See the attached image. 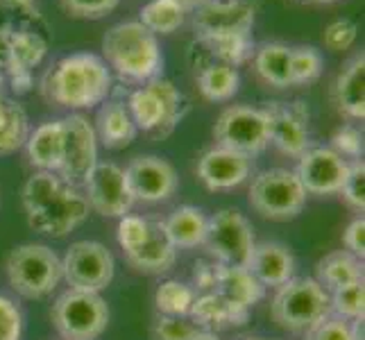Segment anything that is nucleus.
<instances>
[{
	"mask_svg": "<svg viewBox=\"0 0 365 340\" xmlns=\"http://www.w3.org/2000/svg\"><path fill=\"white\" fill-rule=\"evenodd\" d=\"M28 225L34 232L64 238L86 222L91 207L84 191L64 182L57 172H32L21 191Z\"/></svg>",
	"mask_w": 365,
	"mask_h": 340,
	"instance_id": "1",
	"label": "nucleus"
},
{
	"mask_svg": "<svg viewBox=\"0 0 365 340\" xmlns=\"http://www.w3.org/2000/svg\"><path fill=\"white\" fill-rule=\"evenodd\" d=\"M43 96L71 111L93 109L103 105L111 93V71L103 57L91 53H75L61 57L48 71Z\"/></svg>",
	"mask_w": 365,
	"mask_h": 340,
	"instance_id": "2",
	"label": "nucleus"
},
{
	"mask_svg": "<svg viewBox=\"0 0 365 340\" xmlns=\"http://www.w3.org/2000/svg\"><path fill=\"white\" fill-rule=\"evenodd\" d=\"M105 64L130 82H150L161 75L163 55L159 39L138 21L111 25L103 36Z\"/></svg>",
	"mask_w": 365,
	"mask_h": 340,
	"instance_id": "3",
	"label": "nucleus"
},
{
	"mask_svg": "<svg viewBox=\"0 0 365 340\" xmlns=\"http://www.w3.org/2000/svg\"><path fill=\"white\" fill-rule=\"evenodd\" d=\"M270 316L279 329L307 338L327 316H331L329 293L313 277H293L274 288Z\"/></svg>",
	"mask_w": 365,
	"mask_h": 340,
	"instance_id": "4",
	"label": "nucleus"
},
{
	"mask_svg": "<svg viewBox=\"0 0 365 340\" xmlns=\"http://www.w3.org/2000/svg\"><path fill=\"white\" fill-rule=\"evenodd\" d=\"M5 274L11 291L25 299H43L64 282L61 257L43 243H23L7 254Z\"/></svg>",
	"mask_w": 365,
	"mask_h": 340,
	"instance_id": "5",
	"label": "nucleus"
},
{
	"mask_svg": "<svg viewBox=\"0 0 365 340\" xmlns=\"http://www.w3.org/2000/svg\"><path fill=\"white\" fill-rule=\"evenodd\" d=\"M125 105L136 130L153 134L155 138L168 136L186 111V100L180 89L161 75L132 91Z\"/></svg>",
	"mask_w": 365,
	"mask_h": 340,
	"instance_id": "6",
	"label": "nucleus"
},
{
	"mask_svg": "<svg viewBox=\"0 0 365 340\" xmlns=\"http://www.w3.org/2000/svg\"><path fill=\"white\" fill-rule=\"evenodd\" d=\"M307 197L304 186L291 168H268L257 172L247 191L252 211L272 222L295 220L304 211Z\"/></svg>",
	"mask_w": 365,
	"mask_h": 340,
	"instance_id": "7",
	"label": "nucleus"
},
{
	"mask_svg": "<svg viewBox=\"0 0 365 340\" xmlns=\"http://www.w3.org/2000/svg\"><path fill=\"white\" fill-rule=\"evenodd\" d=\"M50 322L61 340H98L109 326V306L100 293L68 288L55 299Z\"/></svg>",
	"mask_w": 365,
	"mask_h": 340,
	"instance_id": "8",
	"label": "nucleus"
},
{
	"mask_svg": "<svg viewBox=\"0 0 365 340\" xmlns=\"http://www.w3.org/2000/svg\"><path fill=\"white\" fill-rule=\"evenodd\" d=\"M257 245L255 227L238 209H220L209 216V232L205 247L220 266L247 268V261Z\"/></svg>",
	"mask_w": 365,
	"mask_h": 340,
	"instance_id": "9",
	"label": "nucleus"
},
{
	"mask_svg": "<svg viewBox=\"0 0 365 340\" xmlns=\"http://www.w3.org/2000/svg\"><path fill=\"white\" fill-rule=\"evenodd\" d=\"M216 145L230 148L234 153L257 157L270 145L268 118L261 107L232 105L220 111L213 125Z\"/></svg>",
	"mask_w": 365,
	"mask_h": 340,
	"instance_id": "10",
	"label": "nucleus"
},
{
	"mask_svg": "<svg viewBox=\"0 0 365 340\" xmlns=\"http://www.w3.org/2000/svg\"><path fill=\"white\" fill-rule=\"evenodd\" d=\"M61 272L64 282L75 291L103 293L114 282L116 261L107 245L98 241H78L61 257Z\"/></svg>",
	"mask_w": 365,
	"mask_h": 340,
	"instance_id": "11",
	"label": "nucleus"
},
{
	"mask_svg": "<svg viewBox=\"0 0 365 340\" xmlns=\"http://www.w3.org/2000/svg\"><path fill=\"white\" fill-rule=\"evenodd\" d=\"M61 125H64V159L57 175L64 182L82 188L100 161L93 123L84 113L71 111L61 118Z\"/></svg>",
	"mask_w": 365,
	"mask_h": 340,
	"instance_id": "12",
	"label": "nucleus"
},
{
	"mask_svg": "<svg viewBox=\"0 0 365 340\" xmlns=\"http://www.w3.org/2000/svg\"><path fill=\"white\" fill-rule=\"evenodd\" d=\"M91 211L103 218H123L136 205L130 193L125 170L114 161H98V166L82 186Z\"/></svg>",
	"mask_w": 365,
	"mask_h": 340,
	"instance_id": "13",
	"label": "nucleus"
},
{
	"mask_svg": "<svg viewBox=\"0 0 365 340\" xmlns=\"http://www.w3.org/2000/svg\"><path fill=\"white\" fill-rule=\"evenodd\" d=\"M123 170L134 202H143V205L166 202L180 188V177L175 166L157 155L134 157L128 163V168Z\"/></svg>",
	"mask_w": 365,
	"mask_h": 340,
	"instance_id": "14",
	"label": "nucleus"
},
{
	"mask_svg": "<svg viewBox=\"0 0 365 340\" xmlns=\"http://www.w3.org/2000/svg\"><path fill=\"white\" fill-rule=\"evenodd\" d=\"M268 118L270 143L282 155L299 159L311 148L309 134V107L302 100L295 103H266L261 107Z\"/></svg>",
	"mask_w": 365,
	"mask_h": 340,
	"instance_id": "15",
	"label": "nucleus"
},
{
	"mask_svg": "<svg viewBox=\"0 0 365 340\" xmlns=\"http://www.w3.org/2000/svg\"><path fill=\"white\" fill-rule=\"evenodd\" d=\"M349 161L343 159L331 148H309L304 155L297 159L295 175L304 186L307 195L329 197L338 195L347 177Z\"/></svg>",
	"mask_w": 365,
	"mask_h": 340,
	"instance_id": "16",
	"label": "nucleus"
},
{
	"mask_svg": "<svg viewBox=\"0 0 365 340\" xmlns=\"http://www.w3.org/2000/svg\"><path fill=\"white\" fill-rule=\"evenodd\" d=\"M195 175L211 193L234 191L252 177V157L222 145H213L197 159Z\"/></svg>",
	"mask_w": 365,
	"mask_h": 340,
	"instance_id": "17",
	"label": "nucleus"
},
{
	"mask_svg": "<svg viewBox=\"0 0 365 340\" xmlns=\"http://www.w3.org/2000/svg\"><path fill=\"white\" fill-rule=\"evenodd\" d=\"M257 7L247 0H207L193 11L197 36L245 34L252 32Z\"/></svg>",
	"mask_w": 365,
	"mask_h": 340,
	"instance_id": "18",
	"label": "nucleus"
},
{
	"mask_svg": "<svg viewBox=\"0 0 365 340\" xmlns=\"http://www.w3.org/2000/svg\"><path fill=\"white\" fill-rule=\"evenodd\" d=\"M295 257L284 243L261 241L247 261V270L263 288H279L295 277Z\"/></svg>",
	"mask_w": 365,
	"mask_h": 340,
	"instance_id": "19",
	"label": "nucleus"
},
{
	"mask_svg": "<svg viewBox=\"0 0 365 340\" xmlns=\"http://www.w3.org/2000/svg\"><path fill=\"white\" fill-rule=\"evenodd\" d=\"M336 109L351 120L365 118V55L363 50L351 57L345 68L338 73L331 86Z\"/></svg>",
	"mask_w": 365,
	"mask_h": 340,
	"instance_id": "20",
	"label": "nucleus"
},
{
	"mask_svg": "<svg viewBox=\"0 0 365 340\" xmlns=\"http://www.w3.org/2000/svg\"><path fill=\"white\" fill-rule=\"evenodd\" d=\"M125 261L130 263V268L143 274H168L175 263H178V249L168 241L166 232H163L161 220H153V232H150L148 241L125 254Z\"/></svg>",
	"mask_w": 365,
	"mask_h": 340,
	"instance_id": "21",
	"label": "nucleus"
},
{
	"mask_svg": "<svg viewBox=\"0 0 365 340\" xmlns=\"http://www.w3.org/2000/svg\"><path fill=\"white\" fill-rule=\"evenodd\" d=\"M25 155L30 166L43 172H57L64 159V125L61 118L41 123L25 141Z\"/></svg>",
	"mask_w": 365,
	"mask_h": 340,
	"instance_id": "22",
	"label": "nucleus"
},
{
	"mask_svg": "<svg viewBox=\"0 0 365 340\" xmlns=\"http://www.w3.org/2000/svg\"><path fill=\"white\" fill-rule=\"evenodd\" d=\"M93 130L98 136V143H103L109 150L128 148L138 130L128 111V105L123 100H105L98 109V116L93 123Z\"/></svg>",
	"mask_w": 365,
	"mask_h": 340,
	"instance_id": "23",
	"label": "nucleus"
},
{
	"mask_svg": "<svg viewBox=\"0 0 365 340\" xmlns=\"http://www.w3.org/2000/svg\"><path fill=\"white\" fill-rule=\"evenodd\" d=\"M163 232L175 249H195L205 247L209 232V216L193 205H182L175 209L166 220H161Z\"/></svg>",
	"mask_w": 365,
	"mask_h": 340,
	"instance_id": "24",
	"label": "nucleus"
},
{
	"mask_svg": "<svg viewBox=\"0 0 365 340\" xmlns=\"http://www.w3.org/2000/svg\"><path fill=\"white\" fill-rule=\"evenodd\" d=\"M213 293L220 295L225 302H230L232 306L250 313L266 295V288L252 277L247 268L220 266L218 263V279Z\"/></svg>",
	"mask_w": 365,
	"mask_h": 340,
	"instance_id": "25",
	"label": "nucleus"
},
{
	"mask_svg": "<svg viewBox=\"0 0 365 340\" xmlns=\"http://www.w3.org/2000/svg\"><path fill=\"white\" fill-rule=\"evenodd\" d=\"M191 318L202 331L216 334L220 329H232V326H241L247 322L250 313L232 306L216 293H200L195 297V304L191 309Z\"/></svg>",
	"mask_w": 365,
	"mask_h": 340,
	"instance_id": "26",
	"label": "nucleus"
},
{
	"mask_svg": "<svg viewBox=\"0 0 365 340\" xmlns=\"http://www.w3.org/2000/svg\"><path fill=\"white\" fill-rule=\"evenodd\" d=\"M327 293H334L338 288L365 282L363 259L354 257L347 249H336L322 257L316 266V277H313Z\"/></svg>",
	"mask_w": 365,
	"mask_h": 340,
	"instance_id": "27",
	"label": "nucleus"
},
{
	"mask_svg": "<svg viewBox=\"0 0 365 340\" xmlns=\"http://www.w3.org/2000/svg\"><path fill=\"white\" fill-rule=\"evenodd\" d=\"M255 71L259 78L274 86V89H288L293 86V75H291V46L279 43V41H268L261 43L255 55Z\"/></svg>",
	"mask_w": 365,
	"mask_h": 340,
	"instance_id": "28",
	"label": "nucleus"
},
{
	"mask_svg": "<svg viewBox=\"0 0 365 340\" xmlns=\"http://www.w3.org/2000/svg\"><path fill=\"white\" fill-rule=\"evenodd\" d=\"M197 89L209 103H230L241 89V75L234 66L209 61L197 73Z\"/></svg>",
	"mask_w": 365,
	"mask_h": 340,
	"instance_id": "29",
	"label": "nucleus"
},
{
	"mask_svg": "<svg viewBox=\"0 0 365 340\" xmlns=\"http://www.w3.org/2000/svg\"><path fill=\"white\" fill-rule=\"evenodd\" d=\"M197 46H202L213 61L227 66H241L255 55V39L252 32L245 34H220V36H197Z\"/></svg>",
	"mask_w": 365,
	"mask_h": 340,
	"instance_id": "30",
	"label": "nucleus"
},
{
	"mask_svg": "<svg viewBox=\"0 0 365 340\" xmlns=\"http://www.w3.org/2000/svg\"><path fill=\"white\" fill-rule=\"evenodd\" d=\"M30 118L14 100H0V157L16 155L30 136Z\"/></svg>",
	"mask_w": 365,
	"mask_h": 340,
	"instance_id": "31",
	"label": "nucleus"
},
{
	"mask_svg": "<svg viewBox=\"0 0 365 340\" xmlns=\"http://www.w3.org/2000/svg\"><path fill=\"white\" fill-rule=\"evenodd\" d=\"M195 288L180 279H163L155 291V309L159 316L188 318L195 304Z\"/></svg>",
	"mask_w": 365,
	"mask_h": 340,
	"instance_id": "32",
	"label": "nucleus"
},
{
	"mask_svg": "<svg viewBox=\"0 0 365 340\" xmlns=\"http://www.w3.org/2000/svg\"><path fill=\"white\" fill-rule=\"evenodd\" d=\"M186 21V11L178 0H150L143 5L138 23L148 28L155 36L157 34H173L180 30Z\"/></svg>",
	"mask_w": 365,
	"mask_h": 340,
	"instance_id": "33",
	"label": "nucleus"
},
{
	"mask_svg": "<svg viewBox=\"0 0 365 340\" xmlns=\"http://www.w3.org/2000/svg\"><path fill=\"white\" fill-rule=\"evenodd\" d=\"M11 43V61L9 66L32 71L34 66H39L43 57L48 55V43L41 34L30 32V30H19L9 34ZM7 66V68H9Z\"/></svg>",
	"mask_w": 365,
	"mask_h": 340,
	"instance_id": "34",
	"label": "nucleus"
},
{
	"mask_svg": "<svg viewBox=\"0 0 365 340\" xmlns=\"http://www.w3.org/2000/svg\"><path fill=\"white\" fill-rule=\"evenodd\" d=\"M324 68L322 53L313 46H295L291 48V75L293 86L313 84Z\"/></svg>",
	"mask_w": 365,
	"mask_h": 340,
	"instance_id": "35",
	"label": "nucleus"
},
{
	"mask_svg": "<svg viewBox=\"0 0 365 340\" xmlns=\"http://www.w3.org/2000/svg\"><path fill=\"white\" fill-rule=\"evenodd\" d=\"M331 313L345 320H363L365 316V282H356L329 293Z\"/></svg>",
	"mask_w": 365,
	"mask_h": 340,
	"instance_id": "36",
	"label": "nucleus"
},
{
	"mask_svg": "<svg viewBox=\"0 0 365 340\" xmlns=\"http://www.w3.org/2000/svg\"><path fill=\"white\" fill-rule=\"evenodd\" d=\"M307 340H363V320H345L341 316H327Z\"/></svg>",
	"mask_w": 365,
	"mask_h": 340,
	"instance_id": "37",
	"label": "nucleus"
},
{
	"mask_svg": "<svg viewBox=\"0 0 365 340\" xmlns=\"http://www.w3.org/2000/svg\"><path fill=\"white\" fill-rule=\"evenodd\" d=\"M202 334V329L191 318H173V316H159L150 326L153 340H193Z\"/></svg>",
	"mask_w": 365,
	"mask_h": 340,
	"instance_id": "38",
	"label": "nucleus"
},
{
	"mask_svg": "<svg viewBox=\"0 0 365 340\" xmlns=\"http://www.w3.org/2000/svg\"><path fill=\"white\" fill-rule=\"evenodd\" d=\"M150 232H153V220L143 218V216H134V213H128V216L118 218V227H116V238H118V245L123 247V252H128L141 247Z\"/></svg>",
	"mask_w": 365,
	"mask_h": 340,
	"instance_id": "39",
	"label": "nucleus"
},
{
	"mask_svg": "<svg viewBox=\"0 0 365 340\" xmlns=\"http://www.w3.org/2000/svg\"><path fill=\"white\" fill-rule=\"evenodd\" d=\"M338 195H343L345 205L351 211H356L359 216L365 211V163H363V159L349 161L347 177H345L343 188Z\"/></svg>",
	"mask_w": 365,
	"mask_h": 340,
	"instance_id": "40",
	"label": "nucleus"
},
{
	"mask_svg": "<svg viewBox=\"0 0 365 340\" xmlns=\"http://www.w3.org/2000/svg\"><path fill=\"white\" fill-rule=\"evenodd\" d=\"M331 150L347 161L363 159V150H365L363 130L354 123L341 125V128H338L331 136Z\"/></svg>",
	"mask_w": 365,
	"mask_h": 340,
	"instance_id": "41",
	"label": "nucleus"
},
{
	"mask_svg": "<svg viewBox=\"0 0 365 340\" xmlns=\"http://www.w3.org/2000/svg\"><path fill=\"white\" fill-rule=\"evenodd\" d=\"M356 36H359V28H356L354 21L336 19L324 28L322 41H324L327 48L334 50V53H343V50H349L351 46H354Z\"/></svg>",
	"mask_w": 365,
	"mask_h": 340,
	"instance_id": "42",
	"label": "nucleus"
},
{
	"mask_svg": "<svg viewBox=\"0 0 365 340\" xmlns=\"http://www.w3.org/2000/svg\"><path fill=\"white\" fill-rule=\"evenodd\" d=\"M25 318L14 299L0 295V340H23Z\"/></svg>",
	"mask_w": 365,
	"mask_h": 340,
	"instance_id": "43",
	"label": "nucleus"
},
{
	"mask_svg": "<svg viewBox=\"0 0 365 340\" xmlns=\"http://www.w3.org/2000/svg\"><path fill=\"white\" fill-rule=\"evenodd\" d=\"M120 0H61L71 16L78 19H103L118 7Z\"/></svg>",
	"mask_w": 365,
	"mask_h": 340,
	"instance_id": "44",
	"label": "nucleus"
},
{
	"mask_svg": "<svg viewBox=\"0 0 365 340\" xmlns=\"http://www.w3.org/2000/svg\"><path fill=\"white\" fill-rule=\"evenodd\" d=\"M343 247L359 259L365 257V218H363V213L356 216L354 220H349V225L345 227Z\"/></svg>",
	"mask_w": 365,
	"mask_h": 340,
	"instance_id": "45",
	"label": "nucleus"
},
{
	"mask_svg": "<svg viewBox=\"0 0 365 340\" xmlns=\"http://www.w3.org/2000/svg\"><path fill=\"white\" fill-rule=\"evenodd\" d=\"M216 279H218V263L216 261H200L195 263V270H193V288L195 293H213L216 288Z\"/></svg>",
	"mask_w": 365,
	"mask_h": 340,
	"instance_id": "46",
	"label": "nucleus"
},
{
	"mask_svg": "<svg viewBox=\"0 0 365 340\" xmlns=\"http://www.w3.org/2000/svg\"><path fill=\"white\" fill-rule=\"evenodd\" d=\"M5 73H7V78H9L11 89H14L16 93H28L32 89V71L9 66Z\"/></svg>",
	"mask_w": 365,
	"mask_h": 340,
	"instance_id": "47",
	"label": "nucleus"
},
{
	"mask_svg": "<svg viewBox=\"0 0 365 340\" xmlns=\"http://www.w3.org/2000/svg\"><path fill=\"white\" fill-rule=\"evenodd\" d=\"M9 28H0V71H7L11 61V43H9Z\"/></svg>",
	"mask_w": 365,
	"mask_h": 340,
	"instance_id": "48",
	"label": "nucleus"
},
{
	"mask_svg": "<svg viewBox=\"0 0 365 340\" xmlns=\"http://www.w3.org/2000/svg\"><path fill=\"white\" fill-rule=\"evenodd\" d=\"M178 3L184 7V11H186V14H188V11H195L200 5H205L207 3V0H178Z\"/></svg>",
	"mask_w": 365,
	"mask_h": 340,
	"instance_id": "49",
	"label": "nucleus"
},
{
	"mask_svg": "<svg viewBox=\"0 0 365 340\" xmlns=\"http://www.w3.org/2000/svg\"><path fill=\"white\" fill-rule=\"evenodd\" d=\"M193 340H220L218 338V334H211V331H202L200 336H195Z\"/></svg>",
	"mask_w": 365,
	"mask_h": 340,
	"instance_id": "50",
	"label": "nucleus"
},
{
	"mask_svg": "<svg viewBox=\"0 0 365 340\" xmlns=\"http://www.w3.org/2000/svg\"><path fill=\"white\" fill-rule=\"evenodd\" d=\"M3 3H9V5H30L32 0H3Z\"/></svg>",
	"mask_w": 365,
	"mask_h": 340,
	"instance_id": "51",
	"label": "nucleus"
},
{
	"mask_svg": "<svg viewBox=\"0 0 365 340\" xmlns=\"http://www.w3.org/2000/svg\"><path fill=\"white\" fill-rule=\"evenodd\" d=\"M309 3H318V5H329V3H336V0H309Z\"/></svg>",
	"mask_w": 365,
	"mask_h": 340,
	"instance_id": "52",
	"label": "nucleus"
},
{
	"mask_svg": "<svg viewBox=\"0 0 365 340\" xmlns=\"http://www.w3.org/2000/svg\"><path fill=\"white\" fill-rule=\"evenodd\" d=\"M245 340H266V338H245Z\"/></svg>",
	"mask_w": 365,
	"mask_h": 340,
	"instance_id": "53",
	"label": "nucleus"
},
{
	"mask_svg": "<svg viewBox=\"0 0 365 340\" xmlns=\"http://www.w3.org/2000/svg\"><path fill=\"white\" fill-rule=\"evenodd\" d=\"M0 84H3V78H0ZM0 100H3V91H0Z\"/></svg>",
	"mask_w": 365,
	"mask_h": 340,
	"instance_id": "54",
	"label": "nucleus"
},
{
	"mask_svg": "<svg viewBox=\"0 0 365 340\" xmlns=\"http://www.w3.org/2000/svg\"><path fill=\"white\" fill-rule=\"evenodd\" d=\"M304 340H307V338H304Z\"/></svg>",
	"mask_w": 365,
	"mask_h": 340,
	"instance_id": "55",
	"label": "nucleus"
},
{
	"mask_svg": "<svg viewBox=\"0 0 365 340\" xmlns=\"http://www.w3.org/2000/svg\"><path fill=\"white\" fill-rule=\"evenodd\" d=\"M59 340H61V338H59Z\"/></svg>",
	"mask_w": 365,
	"mask_h": 340,
	"instance_id": "56",
	"label": "nucleus"
}]
</instances>
